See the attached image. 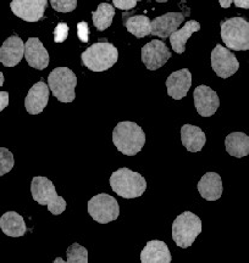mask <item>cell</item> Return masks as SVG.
Wrapping results in <instances>:
<instances>
[{
	"label": "cell",
	"mask_w": 249,
	"mask_h": 263,
	"mask_svg": "<svg viewBox=\"0 0 249 263\" xmlns=\"http://www.w3.org/2000/svg\"><path fill=\"white\" fill-rule=\"evenodd\" d=\"M113 143L123 155L134 156L143 149L146 144V134L137 123L123 121L114 128Z\"/></svg>",
	"instance_id": "6da1fadb"
},
{
	"label": "cell",
	"mask_w": 249,
	"mask_h": 263,
	"mask_svg": "<svg viewBox=\"0 0 249 263\" xmlns=\"http://www.w3.org/2000/svg\"><path fill=\"white\" fill-rule=\"evenodd\" d=\"M109 183L113 192L127 200L140 197L147 189V182L142 174L129 168H120L111 173Z\"/></svg>",
	"instance_id": "7a4b0ae2"
},
{
	"label": "cell",
	"mask_w": 249,
	"mask_h": 263,
	"mask_svg": "<svg viewBox=\"0 0 249 263\" xmlns=\"http://www.w3.org/2000/svg\"><path fill=\"white\" fill-rule=\"evenodd\" d=\"M82 64L93 72H104L113 67L119 59V51L111 43L98 42L82 54Z\"/></svg>",
	"instance_id": "3957f363"
},
{
	"label": "cell",
	"mask_w": 249,
	"mask_h": 263,
	"mask_svg": "<svg viewBox=\"0 0 249 263\" xmlns=\"http://www.w3.org/2000/svg\"><path fill=\"white\" fill-rule=\"evenodd\" d=\"M32 197L38 205L47 206L54 216L61 215L66 210V200L57 194L54 184L47 177H34L31 183Z\"/></svg>",
	"instance_id": "277c9868"
},
{
	"label": "cell",
	"mask_w": 249,
	"mask_h": 263,
	"mask_svg": "<svg viewBox=\"0 0 249 263\" xmlns=\"http://www.w3.org/2000/svg\"><path fill=\"white\" fill-rule=\"evenodd\" d=\"M202 233V221L191 211H185L172 223V239L176 245L187 249L193 245Z\"/></svg>",
	"instance_id": "5b68a950"
},
{
	"label": "cell",
	"mask_w": 249,
	"mask_h": 263,
	"mask_svg": "<svg viewBox=\"0 0 249 263\" xmlns=\"http://www.w3.org/2000/svg\"><path fill=\"white\" fill-rule=\"evenodd\" d=\"M221 38L226 47L236 51L249 50V22L242 17L221 22Z\"/></svg>",
	"instance_id": "8992f818"
},
{
	"label": "cell",
	"mask_w": 249,
	"mask_h": 263,
	"mask_svg": "<svg viewBox=\"0 0 249 263\" xmlns=\"http://www.w3.org/2000/svg\"><path fill=\"white\" fill-rule=\"evenodd\" d=\"M77 85L76 74L67 67H57L48 77V87L60 103H72L75 88Z\"/></svg>",
	"instance_id": "52a82bcc"
},
{
	"label": "cell",
	"mask_w": 249,
	"mask_h": 263,
	"mask_svg": "<svg viewBox=\"0 0 249 263\" xmlns=\"http://www.w3.org/2000/svg\"><path fill=\"white\" fill-rule=\"evenodd\" d=\"M88 213L96 222L108 224L119 218V202L109 194H98L88 201Z\"/></svg>",
	"instance_id": "ba28073f"
},
{
	"label": "cell",
	"mask_w": 249,
	"mask_h": 263,
	"mask_svg": "<svg viewBox=\"0 0 249 263\" xmlns=\"http://www.w3.org/2000/svg\"><path fill=\"white\" fill-rule=\"evenodd\" d=\"M211 67L219 77L228 78L240 68V62L227 48L218 44L211 52Z\"/></svg>",
	"instance_id": "9c48e42d"
},
{
	"label": "cell",
	"mask_w": 249,
	"mask_h": 263,
	"mask_svg": "<svg viewBox=\"0 0 249 263\" xmlns=\"http://www.w3.org/2000/svg\"><path fill=\"white\" fill-rule=\"evenodd\" d=\"M171 51L166 44L159 39L147 43L142 48V61L150 71H155L168 62L171 58Z\"/></svg>",
	"instance_id": "30bf717a"
},
{
	"label": "cell",
	"mask_w": 249,
	"mask_h": 263,
	"mask_svg": "<svg viewBox=\"0 0 249 263\" xmlns=\"http://www.w3.org/2000/svg\"><path fill=\"white\" fill-rule=\"evenodd\" d=\"M48 0H12L10 8L24 21L37 22L44 16Z\"/></svg>",
	"instance_id": "8fae6325"
},
{
	"label": "cell",
	"mask_w": 249,
	"mask_h": 263,
	"mask_svg": "<svg viewBox=\"0 0 249 263\" xmlns=\"http://www.w3.org/2000/svg\"><path fill=\"white\" fill-rule=\"evenodd\" d=\"M195 110L203 117H210L220 106L218 94L208 85H199L194 90Z\"/></svg>",
	"instance_id": "7c38bea8"
},
{
	"label": "cell",
	"mask_w": 249,
	"mask_h": 263,
	"mask_svg": "<svg viewBox=\"0 0 249 263\" xmlns=\"http://www.w3.org/2000/svg\"><path fill=\"white\" fill-rule=\"evenodd\" d=\"M25 57V43L17 35L6 39L0 47V62L5 67H15Z\"/></svg>",
	"instance_id": "4fadbf2b"
},
{
	"label": "cell",
	"mask_w": 249,
	"mask_h": 263,
	"mask_svg": "<svg viewBox=\"0 0 249 263\" xmlns=\"http://www.w3.org/2000/svg\"><path fill=\"white\" fill-rule=\"evenodd\" d=\"M192 87V73L187 68L176 71L166 80L168 94L175 100H181L185 98Z\"/></svg>",
	"instance_id": "5bb4252c"
},
{
	"label": "cell",
	"mask_w": 249,
	"mask_h": 263,
	"mask_svg": "<svg viewBox=\"0 0 249 263\" xmlns=\"http://www.w3.org/2000/svg\"><path fill=\"white\" fill-rule=\"evenodd\" d=\"M49 87L43 81H39L28 91L25 99V107L28 114L37 115L43 112L49 101Z\"/></svg>",
	"instance_id": "9a60e30c"
},
{
	"label": "cell",
	"mask_w": 249,
	"mask_h": 263,
	"mask_svg": "<svg viewBox=\"0 0 249 263\" xmlns=\"http://www.w3.org/2000/svg\"><path fill=\"white\" fill-rule=\"evenodd\" d=\"M183 22V14L181 12H168V14L156 17L152 21V35L166 39L176 32Z\"/></svg>",
	"instance_id": "2e32d148"
},
{
	"label": "cell",
	"mask_w": 249,
	"mask_h": 263,
	"mask_svg": "<svg viewBox=\"0 0 249 263\" xmlns=\"http://www.w3.org/2000/svg\"><path fill=\"white\" fill-rule=\"evenodd\" d=\"M25 58L31 67L42 71L49 66V54L42 42L37 38H29L25 44Z\"/></svg>",
	"instance_id": "e0dca14e"
},
{
	"label": "cell",
	"mask_w": 249,
	"mask_h": 263,
	"mask_svg": "<svg viewBox=\"0 0 249 263\" xmlns=\"http://www.w3.org/2000/svg\"><path fill=\"white\" fill-rule=\"evenodd\" d=\"M172 256L168 245L160 240L148 241L140 252L142 263H171Z\"/></svg>",
	"instance_id": "ac0fdd59"
},
{
	"label": "cell",
	"mask_w": 249,
	"mask_h": 263,
	"mask_svg": "<svg viewBox=\"0 0 249 263\" xmlns=\"http://www.w3.org/2000/svg\"><path fill=\"white\" fill-rule=\"evenodd\" d=\"M198 192L206 201H216L222 195V180L220 174L216 172H206L198 182Z\"/></svg>",
	"instance_id": "d6986e66"
},
{
	"label": "cell",
	"mask_w": 249,
	"mask_h": 263,
	"mask_svg": "<svg viewBox=\"0 0 249 263\" xmlns=\"http://www.w3.org/2000/svg\"><path fill=\"white\" fill-rule=\"evenodd\" d=\"M0 229L5 235L11 236V238H20L24 236L27 232L25 219L21 215L15 211L5 212L0 217Z\"/></svg>",
	"instance_id": "ffe728a7"
},
{
	"label": "cell",
	"mask_w": 249,
	"mask_h": 263,
	"mask_svg": "<svg viewBox=\"0 0 249 263\" xmlns=\"http://www.w3.org/2000/svg\"><path fill=\"white\" fill-rule=\"evenodd\" d=\"M182 145L191 153H198L206 143L205 133L201 128L192 124H185L181 128Z\"/></svg>",
	"instance_id": "44dd1931"
},
{
	"label": "cell",
	"mask_w": 249,
	"mask_h": 263,
	"mask_svg": "<svg viewBox=\"0 0 249 263\" xmlns=\"http://www.w3.org/2000/svg\"><path fill=\"white\" fill-rule=\"evenodd\" d=\"M225 146L231 156L242 159L249 155V136L243 132H234L225 139Z\"/></svg>",
	"instance_id": "7402d4cb"
},
{
	"label": "cell",
	"mask_w": 249,
	"mask_h": 263,
	"mask_svg": "<svg viewBox=\"0 0 249 263\" xmlns=\"http://www.w3.org/2000/svg\"><path fill=\"white\" fill-rule=\"evenodd\" d=\"M201 29V25L197 21H187L185 26L181 29H177L170 35V43H171L173 51L177 54H183L186 50V43L191 38V35L194 32H198Z\"/></svg>",
	"instance_id": "603a6c76"
},
{
	"label": "cell",
	"mask_w": 249,
	"mask_h": 263,
	"mask_svg": "<svg viewBox=\"0 0 249 263\" xmlns=\"http://www.w3.org/2000/svg\"><path fill=\"white\" fill-rule=\"evenodd\" d=\"M123 25L131 34L137 38H144L152 33V21L147 16L136 15L127 17L123 15Z\"/></svg>",
	"instance_id": "cb8c5ba5"
},
{
	"label": "cell",
	"mask_w": 249,
	"mask_h": 263,
	"mask_svg": "<svg viewBox=\"0 0 249 263\" xmlns=\"http://www.w3.org/2000/svg\"><path fill=\"white\" fill-rule=\"evenodd\" d=\"M114 16H115V9L108 3H101L96 11L92 12L93 24L98 31H105L113 24Z\"/></svg>",
	"instance_id": "d4e9b609"
},
{
	"label": "cell",
	"mask_w": 249,
	"mask_h": 263,
	"mask_svg": "<svg viewBox=\"0 0 249 263\" xmlns=\"http://www.w3.org/2000/svg\"><path fill=\"white\" fill-rule=\"evenodd\" d=\"M66 255L67 263H88V250L77 242L68 246Z\"/></svg>",
	"instance_id": "484cf974"
},
{
	"label": "cell",
	"mask_w": 249,
	"mask_h": 263,
	"mask_svg": "<svg viewBox=\"0 0 249 263\" xmlns=\"http://www.w3.org/2000/svg\"><path fill=\"white\" fill-rule=\"evenodd\" d=\"M15 159L14 155L6 147H0V177L9 173L14 168Z\"/></svg>",
	"instance_id": "4316f807"
},
{
	"label": "cell",
	"mask_w": 249,
	"mask_h": 263,
	"mask_svg": "<svg viewBox=\"0 0 249 263\" xmlns=\"http://www.w3.org/2000/svg\"><path fill=\"white\" fill-rule=\"evenodd\" d=\"M50 3L58 12H71L77 6V0H50Z\"/></svg>",
	"instance_id": "83f0119b"
},
{
	"label": "cell",
	"mask_w": 249,
	"mask_h": 263,
	"mask_svg": "<svg viewBox=\"0 0 249 263\" xmlns=\"http://www.w3.org/2000/svg\"><path fill=\"white\" fill-rule=\"evenodd\" d=\"M68 35V26L65 22H59L54 29V42L62 43L66 41Z\"/></svg>",
	"instance_id": "f1b7e54d"
},
{
	"label": "cell",
	"mask_w": 249,
	"mask_h": 263,
	"mask_svg": "<svg viewBox=\"0 0 249 263\" xmlns=\"http://www.w3.org/2000/svg\"><path fill=\"white\" fill-rule=\"evenodd\" d=\"M77 35L81 42L87 43L90 41V26L87 22H78L77 24Z\"/></svg>",
	"instance_id": "f546056e"
},
{
	"label": "cell",
	"mask_w": 249,
	"mask_h": 263,
	"mask_svg": "<svg viewBox=\"0 0 249 263\" xmlns=\"http://www.w3.org/2000/svg\"><path fill=\"white\" fill-rule=\"evenodd\" d=\"M113 3L120 10H130L137 5V0H113Z\"/></svg>",
	"instance_id": "4dcf8cb0"
},
{
	"label": "cell",
	"mask_w": 249,
	"mask_h": 263,
	"mask_svg": "<svg viewBox=\"0 0 249 263\" xmlns=\"http://www.w3.org/2000/svg\"><path fill=\"white\" fill-rule=\"evenodd\" d=\"M9 105V93L8 91H0V112L8 107Z\"/></svg>",
	"instance_id": "1f68e13d"
},
{
	"label": "cell",
	"mask_w": 249,
	"mask_h": 263,
	"mask_svg": "<svg viewBox=\"0 0 249 263\" xmlns=\"http://www.w3.org/2000/svg\"><path fill=\"white\" fill-rule=\"evenodd\" d=\"M234 3L237 8L249 9V0H234Z\"/></svg>",
	"instance_id": "d6a6232c"
},
{
	"label": "cell",
	"mask_w": 249,
	"mask_h": 263,
	"mask_svg": "<svg viewBox=\"0 0 249 263\" xmlns=\"http://www.w3.org/2000/svg\"><path fill=\"white\" fill-rule=\"evenodd\" d=\"M219 3H220L222 8H230L232 0H219Z\"/></svg>",
	"instance_id": "836d02e7"
},
{
	"label": "cell",
	"mask_w": 249,
	"mask_h": 263,
	"mask_svg": "<svg viewBox=\"0 0 249 263\" xmlns=\"http://www.w3.org/2000/svg\"><path fill=\"white\" fill-rule=\"evenodd\" d=\"M53 263H67V262H65L64 259H62L61 257H57L54 259V262Z\"/></svg>",
	"instance_id": "e575fe53"
},
{
	"label": "cell",
	"mask_w": 249,
	"mask_h": 263,
	"mask_svg": "<svg viewBox=\"0 0 249 263\" xmlns=\"http://www.w3.org/2000/svg\"><path fill=\"white\" fill-rule=\"evenodd\" d=\"M3 84H4V74H3L2 72H0V87H2Z\"/></svg>",
	"instance_id": "d590c367"
},
{
	"label": "cell",
	"mask_w": 249,
	"mask_h": 263,
	"mask_svg": "<svg viewBox=\"0 0 249 263\" xmlns=\"http://www.w3.org/2000/svg\"><path fill=\"white\" fill-rule=\"evenodd\" d=\"M155 2H158V3H166V2H168V0H155Z\"/></svg>",
	"instance_id": "8d00e7d4"
}]
</instances>
